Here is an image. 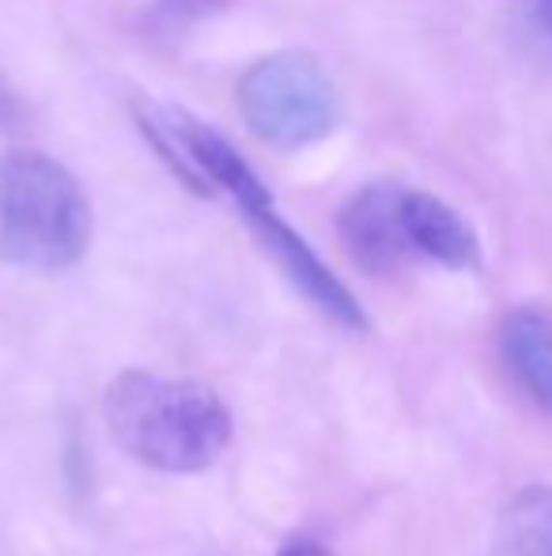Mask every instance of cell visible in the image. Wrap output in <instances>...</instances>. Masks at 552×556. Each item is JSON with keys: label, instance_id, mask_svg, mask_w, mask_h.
<instances>
[{"label": "cell", "instance_id": "cell-1", "mask_svg": "<svg viewBox=\"0 0 552 556\" xmlns=\"http://www.w3.org/2000/svg\"><path fill=\"white\" fill-rule=\"evenodd\" d=\"M103 420L121 451L159 473H201L231 443V413L213 390L155 371L114 375Z\"/></svg>", "mask_w": 552, "mask_h": 556}, {"label": "cell", "instance_id": "cell-2", "mask_svg": "<svg viewBox=\"0 0 552 556\" xmlns=\"http://www.w3.org/2000/svg\"><path fill=\"white\" fill-rule=\"evenodd\" d=\"M91 242V205L80 182L42 152L0 155V257L35 273H61Z\"/></svg>", "mask_w": 552, "mask_h": 556}, {"label": "cell", "instance_id": "cell-3", "mask_svg": "<svg viewBox=\"0 0 552 556\" xmlns=\"http://www.w3.org/2000/svg\"><path fill=\"white\" fill-rule=\"evenodd\" d=\"M239 114L269 148H307L330 137L341 122V96L318 58L284 50L261 58L239 80Z\"/></svg>", "mask_w": 552, "mask_h": 556}, {"label": "cell", "instance_id": "cell-4", "mask_svg": "<svg viewBox=\"0 0 552 556\" xmlns=\"http://www.w3.org/2000/svg\"><path fill=\"white\" fill-rule=\"evenodd\" d=\"M140 132L152 140V148L163 155L170 170L190 186L193 193L208 198L216 190H228L239 201L243 213L261 205H273L269 190L261 178L243 163V155L213 132L205 122L190 117L185 111H170V106H137Z\"/></svg>", "mask_w": 552, "mask_h": 556}, {"label": "cell", "instance_id": "cell-5", "mask_svg": "<svg viewBox=\"0 0 552 556\" xmlns=\"http://www.w3.org/2000/svg\"><path fill=\"white\" fill-rule=\"evenodd\" d=\"M246 220H251L258 242L266 247V254L284 269V277L292 280L325 318H333V323L345 326V330H368V315H363L360 300L333 277V269L310 250V242L303 239L299 231H292V227L280 220L273 205L251 208Z\"/></svg>", "mask_w": 552, "mask_h": 556}, {"label": "cell", "instance_id": "cell-6", "mask_svg": "<svg viewBox=\"0 0 552 556\" xmlns=\"http://www.w3.org/2000/svg\"><path fill=\"white\" fill-rule=\"evenodd\" d=\"M401 186L375 182L360 190L341 213V242L345 254L371 277H390L413 262V242L401 216Z\"/></svg>", "mask_w": 552, "mask_h": 556}, {"label": "cell", "instance_id": "cell-7", "mask_svg": "<svg viewBox=\"0 0 552 556\" xmlns=\"http://www.w3.org/2000/svg\"><path fill=\"white\" fill-rule=\"evenodd\" d=\"M496 344L518 390L552 417V311L538 303L511 307L500 318Z\"/></svg>", "mask_w": 552, "mask_h": 556}, {"label": "cell", "instance_id": "cell-8", "mask_svg": "<svg viewBox=\"0 0 552 556\" xmlns=\"http://www.w3.org/2000/svg\"><path fill=\"white\" fill-rule=\"evenodd\" d=\"M401 216H406V235L416 257H427L442 269H473L480 262V239L473 224L435 193L406 190Z\"/></svg>", "mask_w": 552, "mask_h": 556}, {"label": "cell", "instance_id": "cell-9", "mask_svg": "<svg viewBox=\"0 0 552 556\" xmlns=\"http://www.w3.org/2000/svg\"><path fill=\"white\" fill-rule=\"evenodd\" d=\"M492 556H552V489L515 492L496 522Z\"/></svg>", "mask_w": 552, "mask_h": 556}, {"label": "cell", "instance_id": "cell-10", "mask_svg": "<svg viewBox=\"0 0 552 556\" xmlns=\"http://www.w3.org/2000/svg\"><path fill=\"white\" fill-rule=\"evenodd\" d=\"M526 15H530V23L538 30H545V35L552 38V0H523Z\"/></svg>", "mask_w": 552, "mask_h": 556}, {"label": "cell", "instance_id": "cell-11", "mask_svg": "<svg viewBox=\"0 0 552 556\" xmlns=\"http://www.w3.org/2000/svg\"><path fill=\"white\" fill-rule=\"evenodd\" d=\"M277 556H330V549H322L314 538H292V542L280 545Z\"/></svg>", "mask_w": 552, "mask_h": 556}, {"label": "cell", "instance_id": "cell-12", "mask_svg": "<svg viewBox=\"0 0 552 556\" xmlns=\"http://www.w3.org/2000/svg\"><path fill=\"white\" fill-rule=\"evenodd\" d=\"M8 114H12V99L0 91V122H8Z\"/></svg>", "mask_w": 552, "mask_h": 556}]
</instances>
